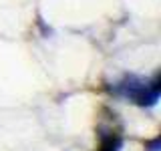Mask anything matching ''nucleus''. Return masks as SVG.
Segmentation results:
<instances>
[{"label":"nucleus","instance_id":"nucleus-1","mask_svg":"<svg viewBox=\"0 0 161 151\" xmlns=\"http://www.w3.org/2000/svg\"><path fill=\"white\" fill-rule=\"evenodd\" d=\"M159 89H161L159 79L151 81V83H145L141 79L129 77L119 85V93L125 95L127 99H131L133 103L141 105V107H153L159 99Z\"/></svg>","mask_w":161,"mask_h":151},{"label":"nucleus","instance_id":"nucleus-2","mask_svg":"<svg viewBox=\"0 0 161 151\" xmlns=\"http://www.w3.org/2000/svg\"><path fill=\"white\" fill-rule=\"evenodd\" d=\"M121 145H123L121 137H107V139L103 141V145H101L99 151H119Z\"/></svg>","mask_w":161,"mask_h":151},{"label":"nucleus","instance_id":"nucleus-3","mask_svg":"<svg viewBox=\"0 0 161 151\" xmlns=\"http://www.w3.org/2000/svg\"><path fill=\"white\" fill-rule=\"evenodd\" d=\"M147 151H161V139L157 137V139L151 141V143L147 145Z\"/></svg>","mask_w":161,"mask_h":151}]
</instances>
